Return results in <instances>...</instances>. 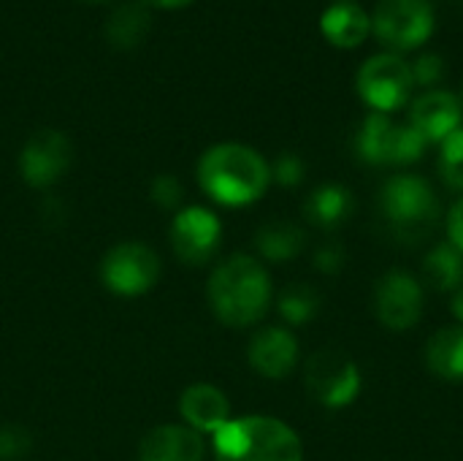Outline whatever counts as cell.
Here are the masks:
<instances>
[{
  "label": "cell",
  "instance_id": "cell-25",
  "mask_svg": "<svg viewBox=\"0 0 463 461\" xmlns=\"http://www.w3.org/2000/svg\"><path fill=\"white\" fill-rule=\"evenodd\" d=\"M410 68H412V82L420 87H434L445 76V60L434 52L420 54Z\"/></svg>",
  "mask_w": 463,
  "mask_h": 461
},
{
  "label": "cell",
  "instance_id": "cell-11",
  "mask_svg": "<svg viewBox=\"0 0 463 461\" xmlns=\"http://www.w3.org/2000/svg\"><path fill=\"white\" fill-rule=\"evenodd\" d=\"M374 310L385 329L407 331L423 315V288L407 272H388L374 291Z\"/></svg>",
  "mask_w": 463,
  "mask_h": 461
},
{
  "label": "cell",
  "instance_id": "cell-4",
  "mask_svg": "<svg viewBox=\"0 0 463 461\" xmlns=\"http://www.w3.org/2000/svg\"><path fill=\"white\" fill-rule=\"evenodd\" d=\"M380 209L396 239L415 245L429 239L439 223V198L434 187L415 174H402L385 182Z\"/></svg>",
  "mask_w": 463,
  "mask_h": 461
},
{
  "label": "cell",
  "instance_id": "cell-24",
  "mask_svg": "<svg viewBox=\"0 0 463 461\" xmlns=\"http://www.w3.org/2000/svg\"><path fill=\"white\" fill-rule=\"evenodd\" d=\"M439 174L448 182V187L463 190V128L442 141L439 152Z\"/></svg>",
  "mask_w": 463,
  "mask_h": 461
},
{
  "label": "cell",
  "instance_id": "cell-17",
  "mask_svg": "<svg viewBox=\"0 0 463 461\" xmlns=\"http://www.w3.org/2000/svg\"><path fill=\"white\" fill-rule=\"evenodd\" d=\"M320 30L328 43L339 49H355L372 33V16L355 3H334L320 16Z\"/></svg>",
  "mask_w": 463,
  "mask_h": 461
},
{
  "label": "cell",
  "instance_id": "cell-2",
  "mask_svg": "<svg viewBox=\"0 0 463 461\" xmlns=\"http://www.w3.org/2000/svg\"><path fill=\"white\" fill-rule=\"evenodd\" d=\"M209 307L233 329L258 323L271 304V277L250 255H233L209 277Z\"/></svg>",
  "mask_w": 463,
  "mask_h": 461
},
{
  "label": "cell",
  "instance_id": "cell-27",
  "mask_svg": "<svg viewBox=\"0 0 463 461\" xmlns=\"http://www.w3.org/2000/svg\"><path fill=\"white\" fill-rule=\"evenodd\" d=\"M27 448H30V437L22 429H16V427L0 429V459H19V456L27 454Z\"/></svg>",
  "mask_w": 463,
  "mask_h": 461
},
{
  "label": "cell",
  "instance_id": "cell-31",
  "mask_svg": "<svg viewBox=\"0 0 463 461\" xmlns=\"http://www.w3.org/2000/svg\"><path fill=\"white\" fill-rule=\"evenodd\" d=\"M146 3H152L157 8H182V5H187L193 0H146Z\"/></svg>",
  "mask_w": 463,
  "mask_h": 461
},
{
  "label": "cell",
  "instance_id": "cell-18",
  "mask_svg": "<svg viewBox=\"0 0 463 461\" xmlns=\"http://www.w3.org/2000/svg\"><path fill=\"white\" fill-rule=\"evenodd\" d=\"M353 212H355V198L345 185H320L307 198V206H304L307 220L326 231L345 226Z\"/></svg>",
  "mask_w": 463,
  "mask_h": 461
},
{
  "label": "cell",
  "instance_id": "cell-22",
  "mask_svg": "<svg viewBox=\"0 0 463 461\" xmlns=\"http://www.w3.org/2000/svg\"><path fill=\"white\" fill-rule=\"evenodd\" d=\"M149 30V14L144 5L128 3L122 5L106 24V38L114 46H136Z\"/></svg>",
  "mask_w": 463,
  "mask_h": 461
},
{
  "label": "cell",
  "instance_id": "cell-26",
  "mask_svg": "<svg viewBox=\"0 0 463 461\" xmlns=\"http://www.w3.org/2000/svg\"><path fill=\"white\" fill-rule=\"evenodd\" d=\"M271 179H277L285 187H296L304 179V163H301V158L298 155H290V152L279 155L277 163H274V168H271Z\"/></svg>",
  "mask_w": 463,
  "mask_h": 461
},
{
  "label": "cell",
  "instance_id": "cell-9",
  "mask_svg": "<svg viewBox=\"0 0 463 461\" xmlns=\"http://www.w3.org/2000/svg\"><path fill=\"white\" fill-rule=\"evenodd\" d=\"M160 277V258L141 242H122L111 247L100 264V280L119 296H141Z\"/></svg>",
  "mask_w": 463,
  "mask_h": 461
},
{
  "label": "cell",
  "instance_id": "cell-12",
  "mask_svg": "<svg viewBox=\"0 0 463 461\" xmlns=\"http://www.w3.org/2000/svg\"><path fill=\"white\" fill-rule=\"evenodd\" d=\"M71 166V141L60 130H38L19 155V171L27 185L49 187Z\"/></svg>",
  "mask_w": 463,
  "mask_h": 461
},
{
  "label": "cell",
  "instance_id": "cell-20",
  "mask_svg": "<svg viewBox=\"0 0 463 461\" xmlns=\"http://www.w3.org/2000/svg\"><path fill=\"white\" fill-rule=\"evenodd\" d=\"M255 245H258L260 255L269 258V261H290V258H296L304 250L307 234L298 226H293V223L274 220V223H266L258 231Z\"/></svg>",
  "mask_w": 463,
  "mask_h": 461
},
{
  "label": "cell",
  "instance_id": "cell-21",
  "mask_svg": "<svg viewBox=\"0 0 463 461\" xmlns=\"http://www.w3.org/2000/svg\"><path fill=\"white\" fill-rule=\"evenodd\" d=\"M423 277L437 291H458L463 285V255L448 242L426 255Z\"/></svg>",
  "mask_w": 463,
  "mask_h": 461
},
{
  "label": "cell",
  "instance_id": "cell-3",
  "mask_svg": "<svg viewBox=\"0 0 463 461\" xmlns=\"http://www.w3.org/2000/svg\"><path fill=\"white\" fill-rule=\"evenodd\" d=\"M214 461H304L298 435L269 416L228 421L214 435Z\"/></svg>",
  "mask_w": 463,
  "mask_h": 461
},
{
  "label": "cell",
  "instance_id": "cell-32",
  "mask_svg": "<svg viewBox=\"0 0 463 461\" xmlns=\"http://www.w3.org/2000/svg\"><path fill=\"white\" fill-rule=\"evenodd\" d=\"M453 312H456V318L461 321L463 326V285L456 291V296H453Z\"/></svg>",
  "mask_w": 463,
  "mask_h": 461
},
{
  "label": "cell",
  "instance_id": "cell-33",
  "mask_svg": "<svg viewBox=\"0 0 463 461\" xmlns=\"http://www.w3.org/2000/svg\"><path fill=\"white\" fill-rule=\"evenodd\" d=\"M336 3H353V0H336Z\"/></svg>",
  "mask_w": 463,
  "mask_h": 461
},
{
  "label": "cell",
  "instance_id": "cell-19",
  "mask_svg": "<svg viewBox=\"0 0 463 461\" xmlns=\"http://www.w3.org/2000/svg\"><path fill=\"white\" fill-rule=\"evenodd\" d=\"M426 367L442 380H463V326L439 329L426 345Z\"/></svg>",
  "mask_w": 463,
  "mask_h": 461
},
{
  "label": "cell",
  "instance_id": "cell-34",
  "mask_svg": "<svg viewBox=\"0 0 463 461\" xmlns=\"http://www.w3.org/2000/svg\"><path fill=\"white\" fill-rule=\"evenodd\" d=\"M92 3H100V0H92Z\"/></svg>",
  "mask_w": 463,
  "mask_h": 461
},
{
  "label": "cell",
  "instance_id": "cell-1",
  "mask_svg": "<svg viewBox=\"0 0 463 461\" xmlns=\"http://www.w3.org/2000/svg\"><path fill=\"white\" fill-rule=\"evenodd\" d=\"M198 182L222 206H250L266 193L271 168L252 147L228 141L201 155Z\"/></svg>",
  "mask_w": 463,
  "mask_h": 461
},
{
  "label": "cell",
  "instance_id": "cell-6",
  "mask_svg": "<svg viewBox=\"0 0 463 461\" xmlns=\"http://www.w3.org/2000/svg\"><path fill=\"white\" fill-rule=\"evenodd\" d=\"M355 144L358 155L372 166H407L426 152V139L412 125H399L380 111L364 120Z\"/></svg>",
  "mask_w": 463,
  "mask_h": 461
},
{
  "label": "cell",
  "instance_id": "cell-5",
  "mask_svg": "<svg viewBox=\"0 0 463 461\" xmlns=\"http://www.w3.org/2000/svg\"><path fill=\"white\" fill-rule=\"evenodd\" d=\"M437 24L431 0H377L372 14V33L380 43L410 52L423 46Z\"/></svg>",
  "mask_w": 463,
  "mask_h": 461
},
{
  "label": "cell",
  "instance_id": "cell-16",
  "mask_svg": "<svg viewBox=\"0 0 463 461\" xmlns=\"http://www.w3.org/2000/svg\"><path fill=\"white\" fill-rule=\"evenodd\" d=\"M203 435L176 424H165L146 432L138 446V461H203Z\"/></svg>",
  "mask_w": 463,
  "mask_h": 461
},
{
  "label": "cell",
  "instance_id": "cell-14",
  "mask_svg": "<svg viewBox=\"0 0 463 461\" xmlns=\"http://www.w3.org/2000/svg\"><path fill=\"white\" fill-rule=\"evenodd\" d=\"M247 359L258 375H263L269 380H282L296 370L298 340L293 337V331L279 329V326L260 329L250 342Z\"/></svg>",
  "mask_w": 463,
  "mask_h": 461
},
{
  "label": "cell",
  "instance_id": "cell-10",
  "mask_svg": "<svg viewBox=\"0 0 463 461\" xmlns=\"http://www.w3.org/2000/svg\"><path fill=\"white\" fill-rule=\"evenodd\" d=\"M222 239V226L214 212L203 206H187L174 217L171 247L187 266H203L214 258Z\"/></svg>",
  "mask_w": 463,
  "mask_h": 461
},
{
  "label": "cell",
  "instance_id": "cell-8",
  "mask_svg": "<svg viewBox=\"0 0 463 461\" xmlns=\"http://www.w3.org/2000/svg\"><path fill=\"white\" fill-rule=\"evenodd\" d=\"M309 394L326 408H347L361 394V372L342 351H317L304 372Z\"/></svg>",
  "mask_w": 463,
  "mask_h": 461
},
{
  "label": "cell",
  "instance_id": "cell-29",
  "mask_svg": "<svg viewBox=\"0 0 463 461\" xmlns=\"http://www.w3.org/2000/svg\"><path fill=\"white\" fill-rule=\"evenodd\" d=\"M315 266H317L323 274H336V272H342V266H345V250H342L339 245H326V247H320L317 255H315Z\"/></svg>",
  "mask_w": 463,
  "mask_h": 461
},
{
  "label": "cell",
  "instance_id": "cell-7",
  "mask_svg": "<svg viewBox=\"0 0 463 461\" xmlns=\"http://www.w3.org/2000/svg\"><path fill=\"white\" fill-rule=\"evenodd\" d=\"M358 95L380 114L402 109L412 95V68L396 52H383L369 57L355 76Z\"/></svg>",
  "mask_w": 463,
  "mask_h": 461
},
{
  "label": "cell",
  "instance_id": "cell-15",
  "mask_svg": "<svg viewBox=\"0 0 463 461\" xmlns=\"http://www.w3.org/2000/svg\"><path fill=\"white\" fill-rule=\"evenodd\" d=\"M179 413L184 418V427L195 429L198 435H217L231 421V402L217 386L195 383L187 386L179 399Z\"/></svg>",
  "mask_w": 463,
  "mask_h": 461
},
{
  "label": "cell",
  "instance_id": "cell-23",
  "mask_svg": "<svg viewBox=\"0 0 463 461\" xmlns=\"http://www.w3.org/2000/svg\"><path fill=\"white\" fill-rule=\"evenodd\" d=\"M320 310V296L315 288L298 283V285H290L282 296H279V315L293 323V326H304L309 323Z\"/></svg>",
  "mask_w": 463,
  "mask_h": 461
},
{
  "label": "cell",
  "instance_id": "cell-28",
  "mask_svg": "<svg viewBox=\"0 0 463 461\" xmlns=\"http://www.w3.org/2000/svg\"><path fill=\"white\" fill-rule=\"evenodd\" d=\"M152 198L163 206V209H174L182 201V185L174 177H157L152 182Z\"/></svg>",
  "mask_w": 463,
  "mask_h": 461
},
{
  "label": "cell",
  "instance_id": "cell-30",
  "mask_svg": "<svg viewBox=\"0 0 463 461\" xmlns=\"http://www.w3.org/2000/svg\"><path fill=\"white\" fill-rule=\"evenodd\" d=\"M448 236H450V245L463 255V198L448 215Z\"/></svg>",
  "mask_w": 463,
  "mask_h": 461
},
{
  "label": "cell",
  "instance_id": "cell-13",
  "mask_svg": "<svg viewBox=\"0 0 463 461\" xmlns=\"http://www.w3.org/2000/svg\"><path fill=\"white\" fill-rule=\"evenodd\" d=\"M461 101L448 90H429L423 92L410 111V125L429 141H445L461 128Z\"/></svg>",
  "mask_w": 463,
  "mask_h": 461
}]
</instances>
